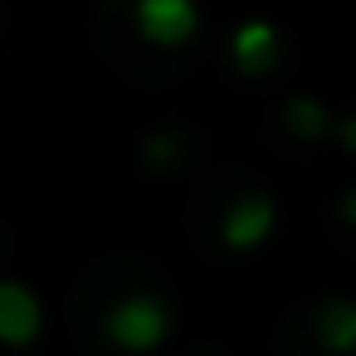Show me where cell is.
I'll return each mask as SVG.
<instances>
[{
	"label": "cell",
	"instance_id": "4",
	"mask_svg": "<svg viewBox=\"0 0 356 356\" xmlns=\"http://www.w3.org/2000/svg\"><path fill=\"white\" fill-rule=\"evenodd\" d=\"M40 337V302L25 283H0V341L25 346Z\"/></svg>",
	"mask_w": 356,
	"mask_h": 356
},
{
	"label": "cell",
	"instance_id": "7",
	"mask_svg": "<svg viewBox=\"0 0 356 356\" xmlns=\"http://www.w3.org/2000/svg\"><path fill=\"white\" fill-rule=\"evenodd\" d=\"M288 132L302 137V142H317L327 132V108L312 103V98H293L288 103Z\"/></svg>",
	"mask_w": 356,
	"mask_h": 356
},
{
	"label": "cell",
	"instance_id": "8",
	"mask_svg": "<svg viewBox=\"0 0 356 356\" xmlns=\"http://www.w3.org/2000/svg\"><path fill=\"white\" fill-rule=\"evenodd\" d=\"M341 215L356 225V191H346V200H341Z\"/></svg>",
	"mask_w": 356,
	"mask_h": 356
},
{
	"label": "cell",
	"instance_id": "9",
	"mask_svg": "<svg viewBox=\"0 0 356 356\" xmlns=\"http://www.w3.org/2000/svg\"><path fill=\"white\" fill-rule=\"evenodd\" d=\"M341 142H346V147H351V152H356V118H351V122H346V127H341Z\"/></svg>",
	"mask_w": 356,
	"mask_h": 356
},
{
	"label": "cell",
	"instance_id": "6",
	"mask_svg": "<svg viewBox=\"0 0 356 356\" xmlns=\"http://www.w3.org/2000/svg\"><path fill=\"white\" fill-rule=\"evenodd\" d=\"M317 341L337 356H351L356 351V302L346 298H332L322 312H317Z\"/></svg>",
	"mask_w": 356,
	"mask_h": 356
},
{
	"label": "cell",
	"instance_id": "2",
	"mask_svg": "<svg viewBox=\"0 0 356 356\" xmlns=\"http://www.w3.org/2000/svg\"><path fill=\"white\" fill-rule=\"evenodd\" d=\"M200 15L191 0H137V30L147 44H186L195 35Z\"/></svg>",
	"mask_w": 356,
	"mask_h": 356
},
{
	"label": "cell",
	"instance_id": "5",
	"mask_svg": "<svg viewBox=\"0 0 356 356\" xmlns=\"http://www.w3.org/2000/svg\"><path fill=\"white\" fill-rule=\"evenodd\" d=\"M273 59H278V35H273V25H264V20L239 25V35H234V64H239L244 74H264V69H273Z\"/></svg>",
	"mask_w": 356,
	"mask_h": 356
},
{
	"label": "cell",
	"instance_id": "1",
	"mask_svg": "<svg viewBox=\"0 0 356 356\" xmlns=\"http://www.w3.org/2000/svg\"><path fill=\"white\" fill-rule=\"evenodd\" d=\"M103 332H108V341L122 346V351H152V346L166 341L171 312H166L156 298H122V302L108 312Z\"/></svg>",
	"mask_w": 356,
	"mask_h": 356
},
{
	"label": "cell",
	"instance_id": "3",
	"mask_svg": "<svg viewBox=\"0 0 356 356\" xmlns=\"http://www.w3.org/2000/svg\"><path fill=\"white\" fill-rule=\"evenodd\" d=\"M273 229V200L268 195H239L225 215V244L229 249H259Z\"/></svg>",
	"mask_w": 356,
	"mask_h": 356
}]
</instances>
